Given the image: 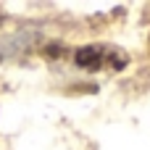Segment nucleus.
<instances>
[{
  "label": "nucleus",
  "mask_w": 150,
  "mask_h": 150,
  "mask_svg": "<svg viewBox=\"0 0 150 150\" xmlns=\"http://www.w3.org/2000/svg\"><path fill=\"white\" fill-rule=\"evenodd\" d=\"M74 63L84 71H121L129 55L113 45H87L74 50Z\"/></svg>",
  "instance_id": "obj_1"
}]
</instances>
